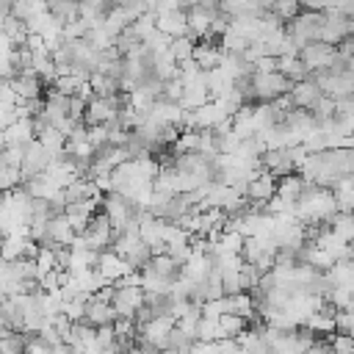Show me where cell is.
Here are the masks:
<instances>
[{
  "label": "cell",
  "mask_w": 354,
  "mask_h": 354,
  "mask_svg": "<svg viewBox=\"0 0 354 354\" xmlns=\"http://www.w3.org/2000/svg\"><path fill=\"white\" fill-rule=\"evenodd\" d=\"M3 19H6V14H3V11H0V25H3Z\"/></svg>",
  "instance_id": "obj_35"
},
{
  "label": "cell",
  "mask_w": 354,
  "mask_h": 354,
  "mask_svg": "<svg viewBox=\"0 0 354 354\" xmlns=\"http://www.w3.org/2000/svg\"><path fill=\"white\" fill-rule=\"evenodd\" d=\"M324 221L329 224V230H332L337 238H343V241H354V218H351L348 210H332Z\"/></svg>",
  "instance_id": "obj_14"
},
{
  "label": "cell",
  "mask_w": 354,
  "mask_h": 354,
  "mask_svg": "<svg viewBox=\"0 0 354 354\" xmlns=\"http://www.w3.org/2000/svg\"><path fill=\"white\" fill-rule=\"evenodd\" d=\"M290 80L274 69V72H252V91H254V102H268L279 94H288L290 91Z\"/></svg>",
  "instance_id": "obj_2"
},
{
  "label": "cell",
  "mask_w": 354,
  "mask_h": 354,
  "mask_svg": "<svg viewBox=\"0 0 354 354\" xmlns=\"http://www.w3.org/2000/svg\"><path fill=\"white\" fill-rule=\"evenodd\" d=\"M36 138H39V144L47 149V155L53 158V155H61L64 152V144H66V136L58 130V127H53V124H47L44 130H39L36 133Z\"/></svg>",
  "instance_id": "obj_18"
},
{
  "label": "cell",
  "mask_w": 354,
  "mask_h": 354,
  "mask_svg": "<svg viewBox=\"0 0 354 354\" xmlns=\"http://www.w3.org/2000/svg\"><path fill=\"white\" fill-rule=\"evenodd\" d=\"M47 160H50V155H47V149L39 144V138L25 141V144H22V163H19L22 180L30 177V174H36V171H44Z\"/></svg>",
  "instance_id": "obj_5"
},
{
  "label": "cell",
  "mask_w": 354,
  "mask_h": 354,
  "mask_svg": "<svg viewBox=\"0 0 354 354\" xmlns=\"http://www.w3.org/2000/svg\"><path fill=\"white\" fill-rule=\"evenodd\" d=\"M116 318V310L111 301H102L91 293V299L86 301V310H83V321H88L91 326H100V324H111Z\"/></svg>",
  "instance_id": "obj_10"
},
{
  "label": "cell",
  "mask_w": 354,
  "mask_h": 354,
  "mask_svg": "<svg viewBox=\"0 0 354 354\" xmlns=\"http://www.w3.org/2000/svg\"><path fill=\"white\" fill-rule=\"evenodd\" d=\"M296 55H299V61L307 66V72H315V69H326L337 53H335V44L321 41V39H313V41L301 44V47L296 50Z\"/></svg>",
  "instance_id": "obj_4"
},
{
  "label": "cell",
  "mask_w": 354,
  "mask_h": 354,
  "mask_svg": "<svg viewBox=\"0 0 354 354\" xmlns=\"http://www.w3.org/2000/svg\"><path fill=\"white\" fill-rule=\"evenodd\" d=\"M88 86L94 88V94H113V91H119V80L105 75V72H91Z\"/></svg>",
  "instance_id": "obj_26"
},
{
  "label": "cell",
  "mask_w": 354,
  "mask_h": 354,
  "mask_svg": "<svg viewBox=\"0 0 354 354\" xmlns=\"http://www.w3.org/2000/svg\"><path fill=\"white\" fill-rule=\"evenodd\" d=\"M111 11V0H77V17L88 25L102 22V17Z\"/></svg>",
  "instance_id": "obj_17"
},
{
  "label": "cell",
  "mask_w": 354,
  "mask_h": 354,
  "mask_svg": "<svg viewBox=\"0 0 354 354\" xmlns=\"http://www.w3.org/2000/svg\"><path fill=\"white\" fill-rule=\"evenodd\" d=\"M152 75H155V77H160V80H169V77H174V75H177V61L171 58V53H169V50L155 53V58H152Z\"/></svg>",
  "instance_id": "obj_20"
},
{
  "label": "cell",
  "mask_w": 354,
  "mask_h": 354,
  "mask_svg": "<svg viewBox=\"0 0 354 354\" xmlns=\"http://www.w3.org/2000/svg\"><path fill=\"white\" fill-rule=\"evenodd\" d=\"M194 44H196V39L194 36H188V33H183V36H174V39H169V53H171V58L180 64V61H188L191 58V53H194Z\"/></svg>",
  "instance_id": "obj_21"
},
{
  "label": "cell",
  "mask_w": 354,
  "mask_h": 354,
  "mask_svg": "<svg viewBox=\"0 0 354 354\" xmlns=\"http://www.w3.org/2000/svg\"><path fill=\"white\" fill-rule=\"evenodd\" d=\"M277 69V58L274 55H260L254 61V72H274Z\"/></svg>",
  "instance_id": "obj_32"
},
{
  "label": "cell",
  "mask_w": 354,
  "mask_h": 354,
  "mask_svg": "<svg viewBox=\"0 0 354 354\" xmlns=\"http://www.w3.org/2000/svg\"><path fill=\"white\" fill-rule=\"evenodd\" d=\"M47 235L53 238V241H58V243H64V246H69L72 241H75V230L69 227V221H66V216L64 213H55V216H50L47 218Z\"/></svg>",
  "instance_id": "obj_15"
},
{
  "label": "cell",
  "mask_w": 354,
  "mask_h": 354,
  "mask_svg": "<svg viewBox=\"0 0 354 354\" xmlns=\"http://www.w3.org/2000/svg\"><path fill=\"white\" fill-rule=\"evenodd\" d=\"M191 340L194 337H188L177 324L169 329V335H166V340H163V351H191Z\"/></svg>",
  "instance_id": "obj_25"
},
{
  "label": "cell",
  "mask_w": 354,
  "mask_h": 354,
  "mask_svg": "<svg viewBox=\"0 0 354 354\" xmlns=\"http://www.w3.org/2000/svg\"><path fill=\"white\" fill-rule=\"evenodd\" d=\"M304 177L299 174V171H290V174H285V177H277V196H282L285 202H296L299 199V194H301V188H304Z\"/></svg>",
  "instance_id": "obj_13"
},
{
  "label": "cell",
  "mask_w": 354,
  "mask_h": 354,
  "mask_svg": "<svg viewBox=\"0 0 354 354\" xmlns=\"http://www.w3.org/2000/svg\"><path fill=\"white\" fill-rule=\"evenodd\" d=\"M0 30H3V33L11 39V44H22V41H25V36H28L25 22H22V19H17L14 14H6V19H3Z\"/></svg>",
  "instance_id": "obj_24"
},
{
  "label": "cell",
  "mask_w": 354,
  "mask_h": 354,
  "mask_svg": "<svg viewBox=\"0 0 354 354\" xmlns=\"http://www.w3.org/2000/svg\"><path fill=\"white\" fill-rule=\"evenodd\" d=\"M36 279L39 277H44L47 271H53L55 268V249H47V246H39V252H36Z\"/></svg>",
  "instance_id": "obj_28"
},
{
  "label": "cell",
  "mask_w": 354,
  "mask_h": 354,
  "mask_svg": "<svg viewBox=\"0 0 354 354\" xmlns=\"http://www.w3.org/2000/svg\"><path fill=\"white\" fill-rule=\"evenodd\" d=\"M122 257H124V263H127L130 268H141V266L152 257V252H149V246H147L141 238H136V241L130 243V249H127Z\"/></svg>",
  "instance_id": "obj_22"
},
{
  "label": "cell",
  "mask_w": 354,
  "mask_h": 354,
  "mask_svg": "<svg viewBox=\"0 0 354 354\" xmlns=\"http://www.w3.org/2000/svg\"><path fill=\"white\" fill-rule=\"evenodd\" d=\"M299 0H274V6H271V11L285 22V19H290L293 14H299Z\"/></svg>",
  "instance_id": "obj_29"
},
{
  "label": "cell",
  "mask_w": 354,
  "mask_h": 354,
  "mask_svg": "<svg viewBox=\"0 0 354 354\" xmlns=\"http://www.w3.org/2000/svg\"><path fill=\"white\" fill-rule=\"evenodd\" d=\"M147 266H149L155 274H160V277H166V279H171V282L180 277V268H183L169 252H158V254H152V257L147 260Z\"/></svg>",
  "instance_id": "obj_16"
},
{
  "label": "cell",
  "mask_w": 354,
  "mask_h": 354,
  "mask_svg": "<svg viewBox=\"0 0 354 354\" xmlns=\"http://www.w3.org/2000/svg\"><path fill=\"white\" fill-rule=\"evenodd\" d=\"M274 191H277V177L266 169H257L243 188L246 199H252V202H266L268 196H274Z\"/></svg>",
  "instance_id": "obj_6"
},
{
  "label": "cell",
  "mask_w": 354,
  "mask_h": 354,
  "mask_svg": "<svg viewBox=\"0 0 354 354\" xmlns=\"http://www.w3.org/2000/svg\"><path fill=\"white\" fill-rule=\"evenodd\" d=\"M83 111H86V100L77 97V94H69V100H66V116L72 122H83Z\"/></svg>",
  "instance_id": "obj_31"
},
{
  "label": "cell",
  "mask_w": 354,
  "mask_h": 354,
  "mask_svg": "<svg viewBox=\"0 0 354 354\" xmlns=\"http://www.w3.org/2000/svg\"><path fill=\"white\" fill-rule=\"evenodd\" d=\"M8 83H11V88L17 91L19 100H30V97H41V94H44V83L39 80L36 72H19V75L11 77Z\"/></svg>",
  "instance_id": "obj_11"
},
{
  "label": "cell",
  "mask_w": 354,
  "mask_h": 354,
  "mask_svg": "<svg viewBox=\"0 0 354 354\" xmlns=\"http://www.w3.org/2000/svg\"><path fill=\"white\" fill-rule=\"evenodd\" d=\"M310 77H313V80L318 83V88H321L324 94H329L332 100L354 94V69H343V72L315 69V72H310Z\"/></svg>",
  "instance_id": "obj_1"
},
{
  "label": "cell",
  "mask_w": 354,
  "mask_h": 354,
  "mask_svg": "<svg viewBox=\"0 0 354 354\" xmlns=\"http://www.w3.org/2000/svg\"><path fill=\"white\" fill-rule=\"evenodd\" d=\"M216 324H218V337H235L246 329V318L238 313H221Z\"/></svg>",
  "instance_id": "obj_19"
},
{
  "label": "cell",
  "mask_w": 354,
  "mask_h": 354,
  "mask_svg": "<svg viewBox=\"0 0 354 354\" xmlns=\"http://www.w3.org/2000/svg\"><path fill=\"white\" fill-rule=\"evenodd\" d=\"M160 97H166V100H174V102H180V97H183V80H180L177 75H174V77H169V80H163Z\"/></svg>",
  "instance_id": "obj_30"
},
{
  "label": "cell",
  "mask_w": 354,
  "mask_h": 354,
  "mask_svg": "<svg viewBox=\"0 0 354 354\" xmlns=\"http://www.w3.org/2000/svg\"><path fill=\"white\" fill-rule=\"evenodd\" d=\"M47 11L64 25V22H69V19L77 17V0H50L47 3Z\"/></svg>",
  "instance_id": "obj_23"
},
{
  "label": "cell",
  "mask_w": 354,
  "mask_h": 354,
  "mask_svg": "<svg viewBox=\"0 0 354 354\" xmlns=\"http://www.w3.org/2000/svg\"><path fill=\"white\" fill-rule=\"evenodd\" d=\"M301 8H310V11H326L335 6V0H299Z\"/></svg>",
  "instance_id": "obj_33"
},
{
  "label": "cell",
  "mask_w": 354,
  "mask_h": 354,
  "mask_svg": "<svg viewBox=\"0 0 354 354\" xmlns=\"http://www.w3.org/2000/svg\"><path fill=\"white\" fill-rule=\"evenodd\" d=\"M6 133V144H25L30 138H36V130H33V119L30 116H17L8 127H3Z\"/></svg>",
  "instance_id": "obj_12"
},
{
  "label": "cell",
  "mask_w": 354,
  "mask_h": 354,
  "mask_svg": "<svg viewBox=\"0 0 354 354\" xmlns=\"http://www.w3.org/2000/svg\"><path fill=\"white\" fill-rule=\"evenodd\" d=\"M111 235H113V227H111V218H108L102 210H97V213L88 218V224L83 227V232H77L80 243L88 246V249H94V252L108 249V246H111Z\"/></svg>",
  "instance_id": "obj_3"
},
{
  "label": "cell",
  "mask_w": 354,
  "mask_h": 354,
  "mask_svg": "<svg viewBox=\"0 0 354 354\" xmlns=\"http://www.w3.org/2000/svg\"><path fill=\"white\" fill-rule=\"evenodd\" d=\"M94 268L102 274V279H119L124 271H130V266L124 263V257L122 254H116L113 249H102L100 254H97V263H94Z\"/></svg>",
  "instance_id": "obj_7"
},
{
  "label": "cell",
  "mask_w": 354,
  "mask_h": 354,
  "mask_svg": "<svg viewBox=\"0 0 354 354\" xmlns=\"http://www.w3.org/2000/svg\"><path fill=\"white\" fill-rule=\"evenodd\" d=\"M288 94H290V100H293L296 108H307V111H310V108L315 105V100H318L324 91L318 88V83H315L313 77H304V80H296Z\"/></svg>",
  "instance_id": "obj_9"
},
{
  "label": "cell",
  "mask_w": 354,
  "mask_h": 354,
  "mask_svg": "<svg viewBox=\"0 0 354 354\" xmlns=\"http://www.w3.org/2000/svg\"><path fill=\"white\" fill-rule=\"evenodd\" d=\"M25 351V329L22 332H11L6 337H0V354H22Z\"/></svg>",
  "instance_id": "obj_27"
},
{
  "label": "cell",
  "mask_w": 354,
  "mask_h": 354,
  "mask_svg": "<svg viewBox=\"0 0 354 354\" xmlns=\"http://www.w3.org/2000/svg\"><path fill=\"white\" fill-rule=\"evenodd\" d=\"M155 28L160 33H166L169 39L183 36L185 33V8H166V11L155 14Z\"/></svg>",
  "instance_id": "obj_8"
},
{
  "label": "cell",
  "mask_w": 354,
  "mask_h": 354,
  "mask_svg": "<svg viewBox=\"0 0 354 354\" xmlns=\"http://www.w3.org/2000/svg\"><path fill=\"white\" fill-rule=\"evenodd\" d=\"M3 238H6V227L0 224V243H3Z\"/></svg>",
  "instance_id": "obj_34"
}]
</instances>
